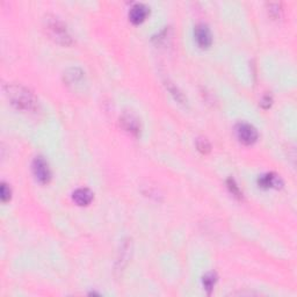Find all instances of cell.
Segmentation results:
<instances>
[{"instance_id":"obj_1","label":"cell","mask_w":297,"mask_h":297,"mask_svg":"<svg viewBox=\"0 0 297 297\" xmlns=\"http://www.w3.org/2000/svg\"><path fill=\"white\" fill-rule=\"evenodd\" d=\"M7 97L17 109L33 112L38 107V100L28 88L21 85H11L7 87Z\"/></svg>"},{"instance_id":"obj_2","label":"cell","mask_w":297,"mask_h":297,"mask_svg":"<svg viewBox=\"0 0 297 297\" xmlns=\"http://www.w3.org/2000/svg\"><path fill=\"white\" fill-rule=\"evenodd\" d=\"M44 28L47 30L49 38L57 42L58 44L62 45H71L72 39L70 35L69 30L66 29V26L64 24L62 20H59L56 17H47L44 20Z\"/></svg>"},{"instance_id":"obj_3","label":"cell","mask_w":297,"mask_h":297,"mask_svg":"<svg viewBox=\"0 0 297 297\" xmlns=\"http://www.w3.org/2000/svg\"><path fill=\"white\" fill-rule=\"evenodd\" d=\"M33 174L35 177V179L38 180L40 183L45 185L50 181L51 179V171L49 168V165L45 161L44 158L42 157H36L34 159L33 165H32Z\"/></svg>"},{"instance_id":"obj_4","label":"cell","mask_w":297,"mask_h":297,"mask_svg":"<svg viewBox=\"0 0 297 297\" xmlns=\"http://www.w3.org/2000/svg\"><path fill=\"white\" fill-rule=\"evenodd\" d=\"M236 135H237L238 139L245 145H251V144L256 143L258 139V131L256 128L250 123H238L236 127Z\"/></svg>"},{"instance_id":"obj_5","label":"cell","mask_w":297,"mask_h":297,"mask_svg":"<svg viewBox=\"0 0 297 297\" xmlns=\"http://www.w3.org/2000/svg\"><path fill=\"white\" fill-rule=\"evenodd\" d=\"M195 34V40H197V43L200 48H209L211 43H213V36H211L210 29L208 28L207 24L200 23L195 27L194 30Z\"/></svg>"},{"instance_id":"obj_6","label":"cell","mask_w":297,"mask_h":297,"mask_svg":"<svg viewBox=\"0 0 297 297\" xmlns=\"http://www.w3.org/2000/svg\"><path fill=\"white\" fill-rule=\"evenodd\" d=\"M120 122L122 127H123L128 133L133 134L135 136H137V135L139 134L140 122L139 118H137L136 115H134L133 113H124V114L121 116Z\"/></svg>"},{"instance_id":"obj_7","label":"cell","mask_w":297,"mask_h":297,"mask_svg":"<svg viewBox=\"0 0 297 297\" xmlns=\"http://www.w3.org/2000/svg\"><path fill=\"white\" fill-rule=\"evenodd\" d=\"M149 10L145 5L143 4H135L133 7L130 8L129 12V19L133 23L139 24L142 23L144 20L148 17Z\"/></svg>"},{"instance_id":"obj_8","label":"cell","mask_w":297,"mask_h":297,"mask_svg":"<svg viewBox=\"0 0 297 297\" xmlns=\"http://www.w3.org/2000/svg\"><path fill=\"white\" fill-rule=\"evenodd\" d=\"M259 187L268 189V188H278L282 186V181L274 173H267L261 176L258 179Z\"/></svg>"},{"instance_id":"obj_9","label":"cell","mask_w":297,"mask_h":297,"mask_svg":"<svg viewBox=\"0 0 297 297\" xmlns=\"http://www.w3.org/2000/svg\"><path fill=\"white\" fill-rule=\"evenodd\" d=\"M72 198L78 206H88L93 200V193L88 188H78L73 192Z\"/></svg>"},{"instance_id":"obj_10","label":"cell","mask_w":297,"mask_h":297,"mask_svg":"<svg viewBox=\"0 0 297 297\" xmlns=\"http://www.w3.org/2000/svg\"><path fill=\"white\" fill-rule=\"evenodd\" d=\"M66 78V82L69 85H78L79 82L82 81L84 79V73H82L79 69H70L69 71H66V73H64Z\"/></svg>"},{"instance_id":"obj_11","label":"cell","mask_w":297,"mask_h":297,"mask_svg":"<svg viewBox=\"0 0 297 297\" xmlns=\"http://www.w3.org/2000/svg\"><path fill=\"white\" fill-rule=\"evenodd\" d=\"M216 281H217V275L216 273H214V272H210V273L206 274L203 277V278H202V283H203L204 289L207 290L208 294L213 292L214 287H215L216 284Z\"/></svg>"},{"instance_id":"obj_12","label":"cell","mask_w":297,"mask_h":297,"mask_svg":"<svg viewBox=\"0 0 297 297\" xmlns=\"http://www.w3.org/2000/svg\"><path fill=\"white\" fill-rule=\"evenodd\" d=\"M228 187H229V189H230V192L232 193V195H235L236 198H241V197H243V194H241L239 187H238V185L236 183V181L234 179H232V178H230V179L228 180Z\"/></svg>"},{"instance_id":"obj_13","label":"cell","mask_w":297,"mask_h":297,"mask_svg":"<svg viewBox=\"0 0 297 297\" xmlns=\"http://www.w3.org/2000/svg\"><path fill=\"white\" fill-rule=\"evenodd\" d=\"M198 150L202 154H208L210 151V144L206 139H198L197 140Z\"/></svg>"},{"instance_id":"obj_14","label":"cell","mask_w":297,"mask_h":297,"mask_svg":"<svg viewBox=\"0 0 297 297\" xmlns=\"http://www.w3.org/2000/svg\"><path fill=\"white\" fill-rule=\"evenodd\" d=\"M11 194H12V192H11L10 186L6 185L5 182H2L1 183V201L2 202L10 201Z\"/></svg>"},{"instance_id":"obj_15","label":"cell","mask_w":297,"mask_h":297,"mask_svg":"<svg viewBox=\"0 0 297 297\" xmlns=\"http://www.w3.org/2000/svg\"><path fill=\"white\" fill-rule=\"evenodd\" d=\"M281 12V6L278 4H271L269 5V14L272 15V17L277 18L278 15H280Z\"/></svg>"},{"instance_id":"obj_16","label":"cell","mask_w":297,"mask_h":297,"mask_svg":"<svg viewBox=\"0 0 297 297\" xmlns=\"http://www.w3.org/2000/svg\"><path fill=\"white\" fill-rule=\"evenodd\" d=\"M260 105H261L262 108H265V109L269 108V107H271V105H272V97H269V96L264 97V99L261 100Z\"/></svg>"}]
</instances>
